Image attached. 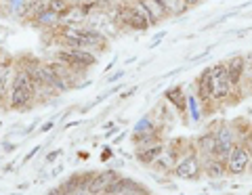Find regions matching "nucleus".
Masks as SVG:
<instances>
[{
  "label": "nucleus",
  "instance_id": "f257e3e1",
  "mask_svg": "<svg viewBox=\"0 0 252 195\" xmlns=\"http://www.w3.org/2000/svg\"><path fill=\"white\" fill-rule=\"evenodd\" d=\"M36 99H38L36 84H34V80H32L30 72L15 61V74H13L6 109H11V111H26V109H30L32 105H34Z\"/></svg>",
  "mask_w": 252,
  "mask_h": 195
},
{
  "label": "nucleus",
  "instance_id": "f03ea898",
  "mask_svg": "<svg viewBox=\"0 0 252 195\" xmlns=\"http://www.w3.org/2000/svg\"><path fill=\"white\" fill-rule=\"evenodd\" d=\"M97 57L99 55H94L91 51H84V49H59L53 55V59H57L63 65H67L78 76H84L86 72H89V69L97 63Z\"/></svg>",
  "mask_w": 252,
  "mask_h": 195
},
{
  "label": "nucleus",
  "instance_id": "7ed1b4c3",
  "mask_svg": "<svg viewBox=\"0 0 252 195\" xmlns=\"http://www.w3.org/2000/svg\"><path fill=\"white\" fill-rule=\"evenodd\" d=\"M231 88H235L229 78L227 63H217L210 67V99L223 101L231 95Z\"/></svg>",
  "mask_w": 252,
  "mask_h": 195
},
{
  "label": "nucleus",
  "instance_id": "20e7f679",
  "mask_svg": "<svg viewBox=\"0 0 252 195\" xmlns=\"http://www.w3.org/2000/svg\"><path fill=\"white\" fill-rule=\"evenodd\" d=\"M13 74H15V57L0 55V103L9 101Z\"/></svg>",
  "mask_w": 252,
  "mask_h": 195
},
{
  "label": "nucleus",
  "instance_id": "39448f33",
  "mask_svg": "<svg viewBox=\"0 0 252 195\" xmlns=\"http://www.w3.org/2000/svg\"><path fill=\"white\" fill-rule=\"evenodd\" d=\"M250 151L248 147H233L229 158H227V172L229 174H244V170H246L250 166Z\"/></svg>",
  "mask_w": 252,
  "mask_h": 195
},
{
  "label": "nucleus",
  "instance_id": "423d86ee",
  "mask_svg": "<svg viewBox=\"0 0 252 195\" xmlns=\"http://www.w3.org/2000/svg\"><path fill=\"white\" fill-rule=\"evenodd\" d=\"M118 176H120V174H118L114 168L97 170V172H94V176H93V181L89 183V189H86V191H89L91 195H103V191L107 189V185L114 183Z\"/></svg>",
  "mask_w": 252,
  "mask_h": 195
},
{
  "label": "nucleus",
  "instance_id": "0eeeda50",
  "mask_svg": "<svg viewBox=\"0 0 252 195\" xmlns=\"http://www.w3.org/2000/svg\"><path fill=\"white\" fill-rule=\"evenodd\" d=\"M202 172V164L195 155H187L185 160H181L175 166V176L183 178V181H191V178H198V174Z\"/></svg>",
  "mask_w": 252,
  "mask_h": 195
},
{
  "label": "nucleus",
  "instance_id": "6e6552de",
  "mask_svg": "<svg viewBox=\"0 0 252 195\" xmlns=\"http://www.w3.org/2000/svg\"><path fill=\"white\" fill-rule=\"evenodd\" d=\"M217 151H215V158L219 160H227L229 153L233 149V132L229 126H220L217 132Z\"/></svg>",
  "mask_w": 252,
  "mask_h": 195
},
{
  "label": "nucleus",
  "instance_id": "1a4fd4ad",
  "mask_svg": "<svg viewBox=\"0 0 252 195\" xmlns=\"http://www.w3.org/2000/svg\"><path fill=\"white\" fill-rule=\"evenodd\" d=\"M32 28H36V29H44V32H53L55 28H59L61 26V17H59V13H55L53 9H42L40 13H38V17L30 23Z\"/></svg>",
  "mask_w": 252,
  "mask_h": 195
},
{
  "label": "nucleus",
  "instance_id": "9d476101",
  "mask_svg": "<svg viewBox=\"0 0 252 195\" xmlns=\"http://www.w3.org/2000/svg\"><path fill=\"white\" fill-rule=\"evenodd\" d=\"M137 2L145 9L149 21H152V26H156V23L160 21V19H166V17H168L164 0H137Z\"/></svg>",
  "mask_w": 252,
  "mask_h": 195
},
{
  "label": "nucleus",
  "instance_id": "9b49d317",
  "mask_svg": "<svg viewBox=\"0 0 252 195\" xmlns=\"http://www.w3.org/2000/svg\"><path fill=\"white\" fill-rule=\"evenodd\" d=\"M227 69H229V78L233 86H240L242 78H244V69H246V57L242 55H233V57L227 61Z\"/></svg>",
  "mask_w": 252,
  "mask_h": 195
},
{
  "label": "nucleus",
  "instance_id": "f8f14e48",
  "mask_svg": "<svg viewBox=\"0 0 252 195\" xmlns=\"http://www.w3.org/2000/svg\"><path fill=\"white\" fill-rule=\"evenodd\" d=\"M46 6H49L46 0H28V4L23 6V11L19 15V21L21 23H28V26H30V23L38 17V13H40L42 9H46Z\"/></svg>",
  "mask_w": 252,
  "mask_h": 195
},
{
  "label": "nucleus",
  "instance_id": "ddd939ff",
  "mask_svg": "<svg viewBox=\"0 0 252 195\" xmlns=\"http://www.w3.org/2000/svg\"><path fill=\"white\" fill-rule=\"evenodd\" d=\"M162 155H164L162 143H156V145H152V147H143V149H137V151H135V158H137L141 164H145V166L154 164L156 160H160Z\"/></svg>",
  "mask_w": 252,
  "mask_h": 195
},
{
  "label": "nucleus",
  "instance_id": "4468645a",
  "mask_svg": "<svg viewBox=\"0 0 252 195\" xmlns=\"http://www.w3.org/2000/svg\"><path fill=\"white\" fill-rule=\"evenodd\" d=\"M164 97H166V101H170L172 105H177L179 111H183L185 105H187V97L183 95V86H172V88H168L166 92H164Z\"/></svg>",
  "mask_w": 252,
  "mask_h": 195
},
{
  "label": "nucleus",
  "instance_id": "2eb2a0df",
  "mask_svg": "<svg viewBox=\"0 0 252 195\" xmlns=\"http://www.w3.org/2000/svg\"><path fill=\"white\" fill-rule=\"evenodd\" d=\"M198 147H200L202 153L215 155V151H217V135L215 132H206V135H202L198 139Z\"/></svg>",
  "mask_w": 252,
  "mask_h": 195
},
{
  "label": "nucleus",
  "instance_id": "dca6fc26",
  "mask_svg": "<svg viewBox=\"0 0 252 195\" xmlns=\"http://www.w3.org/2000/svg\"><path fill=\"white\" fill-rule=\"evenodd\" d=\"M206 174L210 178H220V176H225L227 174V164H223L219 158L217 160H212L206 164Z\"/></svg>",
  "mask_w": 252,
  "mask_h": 195
},
{
  "label": "nucleus",
  "instance_id": "f3484780",
  "mask_svg": "<svg viewBox=\"0 0 252 195\" xmlns=\"http://www.w3.org/2000/svg\"><path fill=\"white\" fill-rule=\"evenodd\" d=\"M164 4H166L168 15H183L189 9V4L185 2V0H164Z\"/></svg>",
  "mask_w": 252,
  "mask_h": 195
},
{
  "label": "nucleus",
  "instance_id": "a211bd4d",
  "mask_svg": "<svg viewBox=\"0 0 252 195\" xmlns=\"http://www.w3.org/2000/svg\"><path fill=\"white\" fill-rule=\"evenodd\" d=\"M147 135V132H154V124H152V120H149V115H143L137 124H135V135Z\"/></svg>",
  "mask_w": 252,
  "mask_h": 195
},
{
  "label": "nucleus",
  "instance_id": "6ab92c4d",
  "mask_svg": "<svg viewBox=\"0 0 252 195\" xmlns=\"http://www.w3.org/2000/svg\"><path fill=\"white\" fill-rule=\"evenodd\" d=\"M26 4H28V0H6V13H11V15H15V17H19Z\"/></svg>",
  "mask_w": 252,
  "mask_h": 195
},
{
  "label": "nucleus",
  "instance_id": "aec40b11",
  "mask_svg": "<svg viewBox=\"0 0 252 195\" xmlns=\"http://www.w3.org/2000/svg\"><path fill=\"white\" fill-rule=\"evenodd\" d=\"M46 2H49V9H53L55 13L61 15L69 4H72V0H46Z\"/></svg>",
  "mask_w": 252,
  "mask_h": 195
},
{
  "label": "nucleus",
  "instance_id": "412c9836",
  "mask_svg": "<svg viewBox=\"0 0 252 195\" xmlns=\"http://www.w3.org/2000/svg\"><path fill=\"white\" fill-rule=\"evenodd\" d=\"M187 105H189V111H191V118H193V122H198V120H200V109H198V99H195L193 95H191V97H187Z\"/></svg>",
  "mask_w": 252,
  "mask_h": 195
},
{
  "label": "nucleus",
  "instance_id": "4be33fe9",
  "mask_svg": "<svg viewBox=\"0 0 252 195\" xmlns=\"http://www.w3.org/2000/svg\"><path fill=\"white\" fill-rule=\"evenodd\" d=\"M61 153H63V149H59V147H57V149H53L51 153H46L44 155V164H51V162H55L57 158H61Z\"/></svg>",
  "mask_w": 252,
  "mask_h": 195
},
{
  "label": "nucleus",
  "instance_id": "5701e85b",
  "mask_svg": "<svg viewBox=\"0 0 252 195\" xmlns=\"http://www.w3.org/2000/svg\"><path fill=\"white\" fill-rule=\"evenodd\" d=\"M124 76H126V69H120V72H116V74H112V76H107V84H114V82H118V80H122Z\"/></svg>",
  "mask_w": 252,
  "mask_h": 195
},
{
  "label": "nucleus",
  "instance_id": "b1692460",
  "mask_svg": "<svg viewBox=\"0 0 252 195\" xmlns=\"http://www.w3.org/2000/svg\"><path fill=\"white\" fill-rule=\"evenodd\" d=\"M53 126H55V118H51L49 122H44L42 126H40V130H38V135H46V132H51Z\"/></svg>",
  "mask_w": 252,
  "mask_h": 195
},
{
  "label": "nucleus",
  "instance_id": "393cba45",
  "mask_svg": "<svg viewBox=\"0 0 252 195\" xmlns=\"http://www.w3.org/2000/svg\"><path fill=\"white\" fill-rule=\"evenodd\" d=\"M38 151H42V145H36L34 147V149H32L28 155H26V158H23V166H26V164L32 160V158H36V155H38Z\"/></svg>",
  "mask_w": 252,
  "mask_h": 195
},
{
  "label": "nucleus",
  "instance_id": "a878e982",
  "mask_svg": "<svg viewBox=\"0 0 252 195\" xmlns=\"http://www.w3.org/2000/svg\"><path fill=\"white\" fill-rule=\"evenodd\" d=\"M114 155V149L112 147H103V153H101V162H107L109 158Z\"/></svg>",
  "mask_w": 252,
  "mask_h": 195
},
{
  "label": "nucleus",
  "instance_id": "bb28decb",
  "mask_svg": "<svg viewBox=\"0 0 252 195\" xmlns=\"http://www.w3.org/2000/svg\"><path fill=\"white\" fill-rule=\"evenodd\" d=\"M38 122H40V118H36L34 122H32V124H30V126H28V128H23V137H28V135H30V132H32V130H34V128L38 126Z\"/></svg>",
  "mask_w": 252,
  "mask_h": 195
},
{
  "label": "nucleus",
  "instance_id": "cd10ccee",
  "mask_svg": "<svg viewBox=\"0 0 252 195\" xmlns=\"http://www.w3.org/2000/svg\"><path fill=\"white\" fill-rule=\"evenodd\" d=\"M164 38H166V32H160V36H158V38H156V40H154L152 44H149V49H156V46H158V44H160V42L164 40Z\"/></svg>",
  "mask_w": 252,
  "mask_h": 195
},
{
  "label": "nucleus",
  "instance_id": "c85d7f7f",
  "mask_svg": "<svg viewBox=\"0 0 252 195\" xmlns=\"http://www.w3.org/2000/svg\"><path fill=\"white\" fill-rule=\"evenodd\" d=\"M2 147H4V151H6V153H13L19 145H17V143H2Z\"/></svg>",
  "mask_w": 252,
  "mask_h": 195
},
{
  "label": "nucleus",
  "instance_id": "c756f323",
  "mask_svg": "<svg viewBox=\"0 0 252 195\" xmlns=\"http://www.w3.org/2000/svg\"><path fill=\"white\" fill-rule=\"evenodd\" d=\"M118 132H120V128H118V126H114V128H109V130L105 132V135H103V137H105V139H112L114 135H118Z\"/></svg>",
  "mask_w": 252,
  "mask_h": 195
},
{
  "label": "nucleus",
  "instance_id": "7c9ffc66",
  "mask_svg": "<svg viewBox=\"0 0 252 195\" xmlns=\"http://www.w3.org/2000/svg\"><path fill=\"white\" fill-rule=\"evenodd\" d=\"M63 172V164H57V166H55V170L51 172V176H57V174H61Z\"/></svg>",
  "mask_w": 252,
  "mask_h": 195
},
{
  "label": "nucleus",
  "instance_id": "2f4dec72",
  "mask_svg": "<svg viewBox=\"0 0 252 195\" xmlns=\"http://www.w3.org/2000/svg\"><path fill=\"white\" fill-rule=\"evenodd\" d=\"M114 65H116V57H114L112 61H109L107 65H105V74H107V72H112V69H114Z\"/></svg>",
  "mask_w": 252,
  "mask_h": 195
},
{
  "label": "nucleus",
  "instance_id": "473e14b6",
  "mask_svg": "<svg viewBox=\"0 0 252 195\" xmlns=\"http://www.w3.org/2000/svg\"><path fill=\"white\" fill-rule=\"evenodd\" d=\"M126 137V132H120L118 137H114V145H118V143H122V139Z\"/></svg>",
  "mask_w": 252,
  "mask_h": 195
},
{
  "label": "nucleus",
  "instance_id": "72a5a7b5",
  "mask_svg": "<svg viewBox=\"0 0 252 195\" xmlns=\"http://www.w3.org/2000/svg\"><path fill=\"white\" fill-rule=\"evenodd\" d=\"M82 124V120H74V122H67L65 124V128H72V126H80Z\"/></svg>",
  "mask_w": 252,
  "mask_h": 195
},
{
  "label": "nucleus",
  "instance_id": "f704fd0d",
  "mask_svg": "<svg viewBox=\"0 0 252 195\" xmlns=\"http://www.w3.org/2000/svg\"><path fill=\"white\" fill-rule=\"evenodd\" d=\"M17 189H19V191H28V189H30V183H19Z\"/></svg>",
  "mask_w": 252,
  "mask_h": 195
},
{
  "label": "nucleus",
  "instance_id": "c9c22d12",
  "mask_svg": "<svg viewBox=\"0 0 252 195\" xmlns=\"http://www.w3.org/2000/svg\"><path fill=\"white\" fill-rule=\"evenodd\" d=\"M135 61H137V57H128V59L124 61V67H128L130 63H135Z\"/></svg>",
  "mask_w": 252,
  "mask_h": 195
},
{
  "label": "nucleus",
  "instance_id": "e433bc0d",
  "mask_svg": "<svg viewBox=\"0 0 252 195\" xmlns=\"http://www.w3.org/2000/svg\"><path fill=\"white\" fill-rule=\"evenodd\" d=\"M114 126H116V124H114V122H105V124H103V128H105V130H109V128H114Z\"/></svg>",
  "mask_w": 252,
  "mask_h": 195
},
{
  "label": "nucleus",
  "instance_id": "4c0bfd02",
  "mask_svg": "<svg viewBox=\"0 0 252 195\" xmlns=\"http://www.w3.org/2000/svg\"><path fill=\"white\" fill-rule=\"evenodd\" d=\"M185 2H187L189 6H195V4H198V2H200V0H185Z\"/></svg>",
  "mask_w": 252,
  "mask_h": 195
},
{
  "label": "nucleus",
  "instance_id": "58836bf2",
  "mask_svg": "<svg viewBox=\"0 0 252 195\" xmlns=\"http://www.w3.org/2000/svg\"><path fill=\"white\" fill-rule=\"evenodd\" d=\"M248 168H250V172H252V160H250V166Z\"/></svg>",
  "mask_w": 252,
  "mask_h": 195
},
{
  "label": "nucleus",
  "instance_id": "ea45409f",
  "mask_svg": "<svg viewBox=\"0 0 252 195\" xmlns=\"http://www.w3.org/2000/svg\"><path fill=\"white\" fill-rule=\"evenodd\" d=\"M86 2H97V0H86Z\"/></svg>",
  "mask_w": 252,
  "mask_h": 195
},
{
  "label": "nucleus",
  "instance_id": "a19ab883",
  "mask_svg": "<svg viewBox=\"0 0 252 195\" xmlns=\"http://www.w3.org/2000/svg\"><path fill=\"white\" fill-rule=\"evenodd\" d=\"M0 126H2V122H0Z\"/></svg>",
  "mask_w": 252,
  "mask_h": 195
},
{
  "label": "nucleus",
  "instance_id": "79ce46f5",
  "mask_svg": "<svg viewBox=\"0 0 252 195\" xmlns=\"http://www.w3.org/2000/svg\"><path fill=\"white\" fill-rule=\"evenodd\" d=\"M0 4H2V0H0Z\"/></svg>",
  "mask_w": 252,
  "mask_h": 195
},
{
  "label": "nucleus",
  "instance_id": "37998d69",
  "mask_svg": "<svg viewBox=\"0 0 252 195\" xmlns=\"http://www.w3.org/2000/svg\"><path fill=\"white\" fill-rule=\"evenodd\" d=\"M0 55H2V51H0Z\"/></svg>",
  "mask_w": 252,
  "mask_h": 195
},
{
  "label": "nucleus",
  "instance_id": "c03bdc74",
  "mask_svg": "<svg viewBox=\"0 0 252 195\" xmlns=\"http://www.w3.org/2000/svg\"><path fill=\"white\" fill-rule=\"evenodd\" d=\"M229 195H231V193H229Z\"/></svg>",
  "mask_w": 252,
  "mask_h": 195
},
{
  "label": "nucleus",
  "instance_id": "a18cd8bd",
  "mask_svg": "<svg viewBox=\"0 0 252 195\" xmlns=\"http://www.w3.org/2000/svg\"><path fill=\"white\" fill-rule=\"evenodd\" d=\"M122 195H124V193H122Z\"/></svg>",
  "mask_w": 252,
  "mask_h": 195
}]
</instances>
